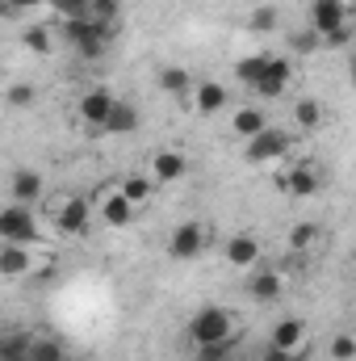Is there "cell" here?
<instances>
[{
    "label": "cell",
    "instance_id": "44dd1931",
    "mask_svg": "<svg viewBox=\"0 0 356 361\" xmlns=\"http://www.w3.org/2000/svg\"><path fill=\"white\" fill-rule=\"evenodd\" d=\"M117 189H122L134 206H147V202H151V193H155V177H151V173H130V177L117 180Z\"/></svg>",
    "mask_w": 356,
    "mask_h": 361
},
{
    "label": "cell",
    "instance_id": "4316f807",
    "mask_svg": "<svg viewBox=\"0 0 356 361\" xmlns=\"http://www.w3.org/2000/svg\"><path fill=\"white\" fill-rule=\"evenodd\" d=\"M319 240H323V231H319L314 223H298V227L289 231V252H298V257H302V252H314Z\"/></svg>",
    "mask_w": 356,
    "mask_h": 361
},
{
    "label": "cell",
    "instance_id": "52a82bcc",
    "mask_svg": "<svg viewBox=\"0 0 356 361\" xmlns=\"http://www.w3.org/2000/svg\"><path fill=\"white\" fill-rule=\"evenodd\" d=\"M113 109H117V97H113L109 89H89L84 97H80V105H76L80 122L89 126L92 135H105V126H109Z\"/></svg>",
    "mask_w": 356,
    "mask_h": 361
},
{
    "label": "cell",
    "instance_id": "ba28073f",
    "mask_svg": "<svg viewBox=\"0 0 356 361\" xmlns=\"http://www.w3.org/2000/svg\"><path fill=\"white\" fill-rule=\"evenodd\" d=\"M38 244H4L0 248V273L8 281H21V277H38Z\"/></svg>",
    "mask_w": 356,
    "mask_h": 361
},
{
    "label": "cell",
    "instance_id": "ac0fdd59",
    "mask_svg": "<svg viewBox=\"0 0 356 361\" xmlns=\"http://www.w3.org/2000/svg\"><path fill=\"white\" fill-rule=\"evenodd\" d=\"M243 290H248L256 302H276V298H281V290H285V281H281V273L260 269V273H252V277L243 281Z\"/></svg>",
    "mask_w": 356,
    "mask_h": 361
},
{
    "label": "cell",
    "instance_id": "3957f363",
    "mask_svg": "<svg viewBox=\"0 0 356 361\" xmlns=\"http://www.w3.org/2000/svg\"><path fill=\"white\" fill-rule=\"evenodd\" d=\"M46 219H51V227L63 231V235H84L89 223H92V206L84 197H76V193H55V197L46 202Z\"/></svg>",
    "mask_w": 356,
    "mask_h": 361
},
{
    "label": "cell",
    "instance_id": "d4e9b609",
    "mask_svg": "<svg viewBox=\"0 0 356 361\" xmlns=\"http://www.w3.org/2000/svg\"><path fill=\"white\" fill-rule=\"evenodd\" d=\"M30 345H34V332H8L0 341V361H30Z\"/></svg>",
    "mask_w": 356,
    "mask_h": 361
},
{
    "label": "cell",
    "instance_id": "cb8c5ba5",
    "mask_svg": "<svg viewBox=\"0 0 356 361\" xmlns=\"http://www.w3.org/2000/svg\"><path fill=\"white\" fill-rule=\"evenodd\" d=\"M293 126H298V130H314V126H323V101L302 97V101L293 105Z\"/></svg>",
    "mask_w": 356,
    "mask_h": 361
},
{
    "label": "cell",
    "instance_id": "ab89813d",
    "mask_svg": "<svg viewBox=\"0 0 356 361\" xmlns=\"http://www.w3.org/2000/svg\"><path fill=\"white\" fill-rule=\"evenodd\" d=\"M344 4H348V13H356V0H344Z\"/></svg>",
    "mask_w": 356,
    "mask_h": 361
},
{
    "label": "cell",
    "instance_id": "f1b7e54d",
    "mask_svg": "<svg viewBox=\"0 0 356 361\" xmlns=\"http://www.w3.org/2000/svg\"><path fill=\"white\" fill-rule=\"evenodd\" d=\"M46 8H51L59 21H80V17H89L92 0H46Z\"/></svg>",
    "mask_w": 356,
    "mask_h": 361
},
{
    "label": "cell",
    "instance_id": "8992f818",
    "mask_svg": "<svg viewBox=\"0 0 356 361\" xmlns=\"http://www.w3.org/2000/svg\"><path fill=\"white\" fill-rule=\"evenodd\" d=\"M289 147H293V135H289V130H281V126H268L265 135L248 139L243 160H248V164H272V160L289 156Z\"/></svg>",
    "mask_w": 356,
    "mask_h": 361
},
{
    "label": "cell",
    "instance_id": "603a6c76",
    "mask_svg": "<svg viewBox=\"0 0 356 361\" xmlns=\"http://www.w3.org/2000/svg\"><path fill=\"white\" fill-rule=\"evenodd\" d=\"M139 109L130 105V101H117V109H113V118H109V126H105V135H134L139 130Z\"/></svg>",
    "mask_w": 356,
    "mask_h": 361
},
{
    "label": "cell",
    "instance_id": "836d02e7",
    "mask_svg": "<svg viewBox=\"0 0 356 361\" xmlns=\"http://www.w3.org/2000/svg\"><path fill=\"white\" fill-rule=\"evenodd\" d=\"M117 13H122V0H92L89 8L92 21H105V25H117Z\"/></svg>",
    "mask_w": 356,
    "mask_h": 361
},
{
    "label": "cell",
    "instance_id": "277c9868",
    "mask_svg": "<svg viewBox=\"0 0 356 361\" xmlns=\"http://www.w3.org/2000/svg\"><path fill=\"white\" fill-rule=\"evenodd\" d=\"M205 248H210V227L201 219H184L168 235V257L172 261H197Z\"/></svg>",
    "mask_w": 356,
    "mask_h": 361
},
{
    "label": "cell",
    "instance_id": "5bb4252c",
    "mask_svg": "<svg viewBox=\"0 0 356 361\" xmlns=\"http://www.w3.org/2000/svg\"><path fill=\"white\" fill-rule=\"evenodd\" d=\"M268 345H276V349H289V353H302V345H306V324H302V315H289V319H281V324L268 332Z\"/></svg>",
    "mask_w": 356,
    "mask_h": 361
},
{
    "label": "cell",
    "instance_id": "1f68e13d",
    "mask_svg": "<svg viewBox=\"0 0 356 361\" xmlns=\"http://www.w3.org/2000/svg\"><path fill=\"white\" fill-rule=\"evenodd\" d=\"M235 341H222V345H197L193 349V361H235Z\"/></svg>",
    "mask_w": 356,
    "mask_h": 361
},
{
    "label": "cell",
    "instance_id": "8fae6325",
    "mask_svg": "<svg viewBox=\"0 0 356 361\" xmlns=\"http://www.w3.org/2000/svg\"><path fill=\"white\" fill-rule=\"evenodd\" d=\"M289 80H293V59H285V55H272V63H268L265 80L256 85V97H265V101H276L281 92L289 89Z\"/></svg>",
    "mask_w": 356,
    "mask_h": 361
},
{
    "label": "cell",
    "instance_id": "74e56055",
    "mask_svg": "<svg viewBox=\"0 0 356 361\" xmlns=\"http://www.w3.org/2000/svg\"><path fill=\"white\" fill-rule=\"evenodd\" d=\"M46 0H4V8L8 13H34V8H42Z\"/></svg>",
    "mask_w": 356,
    "mask_h": 361
},
{
    "label": "cell",
    "instance_id": "7c38bea8",
    "mask_svg": "<svg viewBox=\"0 0 356 361\" xmlns=\"http://www.w3.org/2000/svg\"><path fill=\"white\" fill-rule=\"evenodd\" d=\"M348 17H352V13H348L344 0H310V30H319V34L340 30Z\"/></svg>",
    "mask_w": 356,
    "mask_h": 361
},
{
    "label": "cell",
    "instance_id": "d6986e66",
    "mask_svg": "<svg viewBox=\"0 0 356 361\" xmlns=\"http://www.w3.org/2000/svg\"><path fill=\"white\" fill-rule=\"evenodd\" d=\"M268 63H272V55H268V51H256V55L235 59V80H239V85H248V89H256V85L265 80Z\"/></svg>",
    "mask_w": 356,
    "mask_h": 361
},
{
    "label": "cell",
    "instance_id": "4dcf8cb0",
    "mask_svg": "<svg viewBox=\"0 0 356 361\" xmlns=\"http://www.w3.org/2000/svg\"><path fill=\"white\" fill-rule=\"evenodd\" d=\"M21 42H25L34 55H51V47H55V34H51L46 25H30V30L21 34Z\"/></svg>",
    "mask_w": 356,
    "mask_h": 361
},
{
    "label": "cell",
    "instance_id": "7402d4cb",
    "mask_svg": "<svg viewBox=\"0 0 356 361\" xmlns=\"http://www.w3.org/2000/svg\"><path fill=\"white\" fill-rule=\"evenodd\" d=\"M68 345L59 336H46V332H34V345H30V361H68Z\"/></svg>",
    "mask_w": 356,
    "mask_h": 361
},
{
    "label": "cell",
    "instance_id": "e0dca14e",
    "mask_svg": "<svg viewBox=\"0 0 356 361\" xmlns=\"http://www.w3.org/2000/svg\"><path fill=\"white\" fill-rule=\"evenodd\" d=\"M231 126H235V135H239V139H256V135H265L272 122H268V114L260 109V105H243V109H235Z\"/></svg>",
    "mask_w": 356,
    "mask_h": 361
},
{
    "label": "cell",
    "instance_id": "9c48e42d",
    "mask_svg": "<svg viewBox=\"0 0 356 361\" xmlns=\"http://www.w3.org/2000/svg\"><path fill=\"white\" fill-rule=\"evenodd\" d=\"M319 185H323V169L314 160H302V164H293L289 173L276 177V189L289 193V197H310V193H319Z\"/></svg>",
    "mask_w": 356,
    "mask_h": 361
},
{
    "label": "cell",
    "instance_id": "5b68a950",
    "mask_svg": "<svg viewBox=\"0 0 356 361\" xmlns=\"http://www.w3.org/2000/svg\"><path fill=\"white\" fill-rule=\"evenodd\" d=\"M0 240L4 244H38V214H34V206H21V202L4 206L0 210Z\"/></svg>",
    "mask_w": 356,
    "mask_h": 361
},
{
    "label": "cell",
    "instance_id": "f35d334b",
    "mask_svg": "<svg viewBox=\"0 0 356 361\" xmlns=\"http://www.w3.org/2000/svg\"><path fill=\"white\" fill-rule=\"evenodd\" d=\"M348 80H352V89H356V47L348 51Z\"/></svg>",
    "mask_w": 356,
    "mask_h": 361
},
{
    "label": "cell",
    "instance_id": "4fadbf2b",
    "mask_svg": "<svg viewBox=\"0 0 356 361\" xmlns=\"http://www.w3.org/2000/svg\"><path fill=\"white\" fill-rule=\"evenodd\" d=\"M147 173L155 177V185H172V180H180L184 173H189V160L180 156L177 147H164V152H155V156H151Z\"/></svg>",
    "mask_w": 356,
    "mask_h": 361
},
{
    "label": "cell",
    "instance_id": "8d00e7d4",
    "mask_svg": "<svg viewBox=\"0 0 356 361\" xmlns=\"http://www.w3.org/2000/svg\"><path fill=\"white\" fill-rule=\"evenodd\" d=\"M306 357V349L302 353H289V349H276V345H268L265 353H260V361H302Z\"/></svg>",
    "mask_w": 356,
    "mask_h": 361
},
{
    "label": "cell",
    "instance_id": "f546056e",
    "mask_svg": "<svg viewBox=\"0 0 356 361\" xmlns=\"http://www.w3.org/2000/svg\"><path fill=\"white\" fill-rule=\"evenodd\" d=\"M281 25V13L272 8V4H260V8H252V17H248V30L252 34H272Z\"/></svg>",
    "mask_w": 356,
    "mask_h": 361
},
{
    "label": "cell",
    "instance_id": "30bf717a",
    "mask_svg": "<svg viewBox=\"0 0 356 361\" xmlns=\"http://www.w3.org/2000/svg\"><path fill=\"white\" fill-rule=\"evenodd\" d=\"M134 214H139V206L113 185V189H105L101 197H96V219L105 223V227H130L134 223Z\"/></svg>",
    "mask_w": 356,
    "mask_h": 361
},
{
    "label": "cell",
    "instance_id": "83f0119b",
    "mask_svg": "<svg viewBox=\"0 0 356 361\" xmlns=\"http://www.w3.org/2000/svg\"><path fill=\"white\" fill-rule=\"evenodd\" d=\"M193 85H197V80H193L184 68H164V72H160V89L168 92V97H184V92H193Z\"/></svg>",
    "mask_w": 356,
    "mask_h": 361
},
{
    "label": "cell",
    "instance_id": "6da1fadb",
    "mask_svg": "<svg viewBox=\"0 0 356 361\" xmlns=\"http://www.w3.org/2000/svg\"><path fill=\"white\" fill-rule=\"evenodd\" d=\"M113 30L117 25H105V21H92V17H80V21H59V38L63 47H72L80 59H101L113 42Z\"/></svg>",
    "mask_w": 356,
    "mask_h": 361
},
{
    "label": "cell",
    "instance_id": "d6a6232c",
    "mask_svg": "<svg viewBox=\"0 0 356 361\" xmlns=\"http://www.w3.org/2000/svg\"><path fill=\"white\" fill-rule=\"evenodd\" d=\"M352 42H356V21H352V17H348L340 30L323 34V47H327V51H344V47H352Z\"/></svg>",
    "mask_w": 356,
    "mask_h": 361
},
{
    "label": "cell",
    "instance_id": "60d3db41",
    "mask_svg": "<svg viewBox=\"0 0 356 361\" xmlns=\"http://www.w3.org/2000/svg\"><path fill=\"white\" fill-rule=\"evenodd\" d=\"M68 361H80V357H68Z\"/></svg>",
    "mask_w": 356,
    "mask_h": 361
},
{
    "label": "cell",
    "instance_id": "9a60e30c",
    "mask_svg": "<svg viewBox=\"0 0 356 361\" xmlns=\"http://www.w3.org/2000/svg\"><path fill=\"white\" fill-rule=\"evenodd\" d=\"M189 101H193V109H197L201 118H210V114H218V109L227 105V89H222L218 80H197L193 92H189Z\"/></svg>",
    "mask_w": 356,
    "mask_h": 361
},
{
    "label": "cell",
    "instance_id": "ffe728a7",
    "mask_svg": "<svg viewBox=\"0 0 356 361\" xmlns=\"http://www.w3.org/2000/svg\"><path fill=\"white\" fill-rule=\"evenodd\" d=\"M8 193H13V202L34 206V202L42 197V177L30 173V169H21V173H13V180H8Z\"/></svg>",
    "mask_w": 356,
    "mask_h": 361
},
{
    "label": "cell",
    "instance_id": "2e32d148",
    "mask_svg": "<svg viewBox=\"0 0 356 361\" xmlns=\"http://www.w3.org/2000/svg\"><path fill=\"white\" fill-rule=\"evenodd\" d=\"M222 252H227V261H231L235 269H252V265L260 261V252H265V248H260V240H256V235H231Z\"/></svg>",
    "mask_w": 356,
    "mask_h": 361
},
{
    "label": "cell",
    "instance_id": "d590c367",
    "mask_svg": "<svg viewBox=\"0 0 356 361\" xmlns=\"http://www.w3.org/2000/svg\"><path fill=\"white\" fill-rule=\"evenodd\" d=\"M34 85H8V92H4V101L13 105V109H25V105H34Z\"/></svg>",
    "mask_w": 356,
    "mask_h": 361
},
{
    "label": "cell",
    "instance_id": "484cf974",
    "mask_svg": "<svg viewBox=\"0 0 356 361\" xmlns=\"http://www.w3.org/2000/svg\"><path fill=\"white\" fill-rule=\"evenodd\" d=\"M285 47H289V55H314V51H323V34L319 30H293L289 38H285Z\"/></svg>",
    "mask_w": 356,
    "mask_h": 361
},
{
    "label": "cell",
    "instance_id": "7a4b0ae2",
    "mask_svg": "<svg viewBox=\"0 0 356 361\" xmlns=\"http://www.w3.org/2000/svg\"><path fill=\"white\" fill-rule=\"evenodd\" d=\"M189 341H193V349H197V345L235 341V315H231L227 307H201V311H193V319H189Z\"/></svg>",
    "mask_w": 356,
    "mask_h": 361
},
{
    "label": "cell",
    "instance_id": "e575fe53",
    "mask_svg": "<svg viewBox=\"0 0 356 361\" xmlns=\"http://www.w3.org/2000/svg\"><path fill=\"white\" fill-rule=\"evenodd\" d=\"M327 353H331V361H352V357H356V336H348V332H340V336H331V345H327Z\"/></svg>",
    "mask_w": 356,
    "mask_h": 361
}]
</instances>
